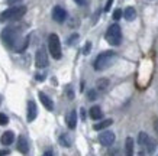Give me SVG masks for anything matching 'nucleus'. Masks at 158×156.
<instances>
[{
	"mask_svg": "<svg viewBox=\"0 0 158 156\" xmlns=\"http://www.w3.org/2000/svg\"><path fill=\"white\" fill-rule=\"evenodd\" d=\"M116 59V52L115 51H105L100 55H97L96 61H94V70L96 71H105L106 68H109Z\"/></svg>",
	"mask_w": 158,
	"mask_h": 156,
	"instance_id": "f257e3e1",
	"label": "nucleus"
},
{
	"mask_svg": "<svg viewBox=\"0 0 158 156\" xmlns=\"http://www.w3.org/2000/svg\"><path fill=\"white\" fill-rule=\"evenodd\" d=\"M18 38H19V32L16 28H5L2 30V35H0V39L3 41L7 48H16V43H18Z\"/></svg>",
	"mask_w": 158,
	"mask_h": 156,
	"instance_id": "f03ea898",
	"label": "nucleus"
},
{
	"mask_svg": "<svg viewBox=\"0 0 158 156\" xmlns=\"http://www.w3.org/2000/svg\"><path fill=\"white\" fill-rule=\"evenodd\" d=\"M106 41L110 43V45H113V46H118L120 45L122 42V29L118 23H113L110 25L107 30H106V35H105Z\"/></svg>",
	"mask_w": 158,
	"mask_h": 156,
	"instance_id": "7ed1b4c3",
	"label": "nucleus"
},
{
	"mask_svg": "<svg viewBox=\"0 0 158 156\" xmlns=\"http://www.w3.org/2000/svg\"><path fill=\"white\" fill-rule=\"evenodd\" d=\"M26 13V7L25 6H12L9 9H6L3 13L0 14V20H18L20 19L23 14Z\"/></svg>",
	"mask_w": 158,
	"mask_h": 156,
	"instance_id": "20e7f679",
	"label": "nucleus"
},
{
	"mask_svg": "<svg viewBox=\"0 0 158 156\" xmlns=\"http://www.w3.org/2000/svg\"><path fill=\"white\" fill-rule=\"evenodd\" d=\"M48 49L49 54L52 55L54 59H60L61 58V42H60V38L55 33H51L48 36Z\"/></svg>",
	"mask_w": 158,
	"mask_h": 156,
	"instance_id": "39448f33",
	"label": "nucleus"
},
{
	"mask_svg": "<svg viewBox=\"0 0 158 156\" xmlns=\"http://www.w3.org/2000/svg\"><path fill=\"white\" fill-rule=\"evenodd\" d=\"M35 65L39 70H44V68L48 66V55H47V51L44 48H39L35 54Z\"/></svg>",
	"mask_w": 158,
	"mask_h": 156,
	"instance_id": "423d86ee",
	"label": "nucleus"
},
{
	"mask_svg": "<svg viewBox=\"0 0 158 156\" xmlns=\"http://www.w3.org/2000/svg\"><path fill=\"white\" fill-rule=\"evenodd\" d=\"M99 142L103 146H112L115 143V133L110 132V130H106V132H102L99 134Z\"/></svg>",
	"mask_w": 158,
	"mask_h": 156,
	"instance_id": "0eeeda50",
	"label": "nucleus"
},
{
	"mask_svg": "<svg viewBox=\"0 0 158 156\" xmlns=\"http://www.w3.org/2000/svg\"><path fill=\"white\" fill-rule=\"evenodd\" d=\"M52 19L57 22V23H64L65 19H67V12L64 7L61 6H55L52 9Z\"/></svg>",
	"mask_w": 158,
	"mask_h": 156,
	"instance_id": "6e6552de",
	"label": "nucleus"
},
{
	"mask_svg": "<svg viewBox=\"0 0 158 156\" xmlns=\"http://www.w3.org/2000/svg\"><path fill=\"white\" fill-rule=\"evenodd\" d=\"M38 116V107H36V103L34 100H29L28 101V114H26V118L28 122H34Z\"/></svg>",
	"mask_w": 158,
	"mask_h": 156,
	"instance_id": "1a4fd4ad",
	"label": "nucleus"
},
{
	"mask_svg": "<svg viewBox=\"0 0 158 156\" xmlns=\"http://www.w3.org/2000/svg\"><path fill=\"white\" fill-rule=\"evenodd\" d=\"M38 97H39V100H41V103H42L44 107H45L47 110H49V111H52V110H54L52 100L49 98V97L45 94V93H42V91H39V93H38Z\"/></svg>",
	"mask_w": 158,
	"mask_h": 156,
	"instance_id": "9d476101",
	"label": "nucleus"
},
{
	"mask_svg": "<svg viewBox=\"0 0 158 156\" xmlns=\"http://www.w3.org/2000/svg\"><path fill=\"white\" fill-rule=\"evenodd\" d=\"M65 122H67L68 129H71V130L73 129H76V126H77V113H76V110H71V111L67 114Z\"/></svg>",
	"mask_w": 158,
	"mask_h": 156,
	"instance_id": "9b49d317",
	"label": "nucleus"
},
{
	"mask_svg": "<svg viewBox=\"0 0 158 156\" xmlns=\"http://www.w3.org/2000/svg\"><path fill=\"white\" fill-rule=\"evenodd\" d=\"M18 150H19L20 153H28L29 152V143L25 136L18 137Z\"/></svg>",
	"mask_w": 158,
	"mask_h": 156,
	"instance_id": "f8f14e48",
	"label": "nucleus"
},
{
	"mask_svg": "<svg viewBox=\"0 0 158 156\" xmlns=\"http://www.w3.org/2000/svg\"><path fill=\"white\" fill-rule=\"evenodd\" d=\"M15 140V133L13 132H5L3 134H2V139H0V142H2V145H5V146H9V145H12Z\"/></svg>",
	"mask_w": 158,
	"mask_h": 156,
	"instance_id": "ddd939ff",
	"label": "nucleus"
},
{
	"mask_svg": "<svg viewBox=\"0 0 158 156\" xmlns=\"http://www.w3.org/2000/svg\"><path fill=\"white\" fill-rule=\"evenodd\" d=\"M134 139L132 137H126L125 140V155L126 156H134Z\"/></svg>",
	"mask_w": 158,
	"mask_h": 156,
	"instance_id": "4468645a",
	"label": "nucleus"
},
{
	"mask_svg": "<svg viewBox=\"0 0 158 156\" xmlns=\"http://www.w3.org/2000/svg\"><path fill=\"white\" fill-rule=\"evenodd\" d=\"M89 113H90V117L93 118V120H100V118L103 117V111H102V109L99 106H93Z\"/></svg>",
	"mask_w": 158,
	"mask_h": 156,
	"instance_id": "2eb2a0df",
	"label": "nucleus"
},
{
	"mask_svg": "<svg viewBox=\"0 0 158 156\" xmlns=\"http://www.w3.org/2000/svg\"><path fill=\"white\" fill-rule=\"evenodd\" d=\"M123 18L128 20V22H132V20L136 18V12H135V9L132 7V6H129V7H126V9H125Z\"/></svg>",
	"mask_w": 158,
	"mask_h": 156,
	"instance_id": "dca6fc26",
	"label": "nucleus"
},
{
	"mask_svg": "<svg viewBox=\"0 0 158 156\" xmlns=\"http://www.w3.org/2000/svg\"><path fill=\"white\" fill-rule=\"evenodd\" d=\"M112 123H113V120H112V118H106V120H102L100 123L94 124V126H93V129L99 132V130H103V129L109 127V126H110V124H112Z\"/></svg>",
	"mask_w": 158,
	"mask_h": 156,
	"instance_id": "f3484780",
	"label": "nucleus"
},
{
	"mask_svg": "<svg viewBox=\"0 0 158 156\" xmlns=\"http://www.w3.org/2000/svg\"><path fill=\"white\" fill-rule=\"evenodd\" d=\"M110 85V81L107 78H100V80L97 81V90L102 91V93H105L107 88H109Z\"/></svg>",
	"mask_w": 158,
	"mask_h": 156,
	"instance_id": "a211bd4d",
	"label": "nucleus"
},
{
	"mask_svg": "<svg viewBox=\"0 0 158 156\" xmlns=\"http://www.w3.org/2000/svg\"><path fill=\"white\" fill-rule=\"evenodd\" d=\"M58 142H60V145L64 147H70L71 146V139H70V136L68 134H65V133H62L61 136L58 137Z\"/></svg>",
	"mask_w": 158,
	"mask_h": 156,
	"instance_id": "6ab92c4d",
	"label": "nucleus"
},
{
	"mask_svg": "<svg viewBox=\"0 0 158 156\" xmlns=\"http://www.w3.org/2000/svg\"><path fill=\"white\" fill-rule=\"evenodd\" d=\"M145 147H147L148 153H154V152H155V147H157V140L152 139V137H148V140L145 143Z\"/></svg>",
	"mask_w": 158,
	"mask_h": 156,
	"instance_id": "aec40b11",
	"label": "nucleus"
},
{
	"mask_svg": "<svg viewBox=\"0 0 158 156\" xmlns=\"http://www.w3.org/2000/svg\"><path fill=\"white\" fill-rule=\"evenodd\" d=\"M148 137H149V136H148V134H147L145 132H141V133L138 134V143L141 145V146H144L145 143H147V140H148Z\"/></svg>",
	"mask_w": 158,
	"mask_h": 156,
	"instance_id": "412c9836",
	"label": "nucleus"
},
{
	"mask_svg": "<svg viewBox=\"0 0 158 156\" xmlns=\"http://www.w3.org/2000/svg\"><path fill=\"white\" fill-rule=\"evenodd\" d=\"M28 43H29V36H26V38L20 42V45H18V46H16V51H18V52H23L25 49H26V46H28Z\"/></svg>",
	"mask_w": 158,
	"mask_h": 156,
	"instance_id": "4be33fe9",
	"label": "nucleus"
},
{
	"mask_svg": "<svg viewBox=\"0 0 158 156\" xmlns=\"http://www.w3.org/2000/svg\"><path fill=\"white\" fill-rule=\"evenodd\" d=\"M87 98L90 100V101H94V100L97 98V91L96 90H89V93H87Z\"/></svg>",
	"mask_w": 158,
	"mask_h": 156,
	"instance_id": "5701e85b",
	"label": "nucleus"
},
{
	"mask_svg": "<svg viewBox=\"0 0 158 156\" xmlns=\"http://www.w3.org/2000/svg\"><path fill=\"white\" fill-rule=\"evenodd\" d=\"M9 123V117L5 113H0V126H6Z\"/></svg>",
	"mask_w": 158,
	"mask_h": 156,
	"instance_id": "b1692460",
	"label": "nucleus"
},
{
	"mask_svg": "<svg viewBox=\"0 0 158 156\" xmlns=\"http://www.w3.org/2000/svg\"><path fill=\"white\" fill-rule=\"evenodd\" d=\"M120 18H122V10H120V9H116L115 12H113V19H115V20H119Z\"/></svg>",
	"mask_w": 158,
	"mask_h": 156,
	"instance_id": "393cba45",
	"label": "nucleus"
},
{
	"mask_svg": "<svg viewBox=\"0 0 158 156\" xmlns=\"http://www.w3.org/2000/svg\"><path fill=\"white\" fill-rule=\"evenodd\" d=\"M112 5H113V0H107V3H106V6H105V12H109Z\"/></svg>",
	"mask_w": 158,
	"mask_h": 156,
	"instance_id": "a878e982",
	"label": "nucleus"
},
{
	"mask_svg": "<svg viewBox=\"0 0 158 156\" xmlns=\"http://www.w3.org/2000/svg\"><path fill=\"white\" fill-rule=\"evenodd\" d=\"M77 39H78V35H77V33H74L71 38H68V45H71L74 41H77Z\"/></svg>",
	"mask_w": 158,
	"mask_h": 156,
	"instance_id": "bb28decb",
	"label": "nucleus"
},
{
	"mask_svg": "<svg viewBox=\"0 0 158 156\" xmlns=\"http://www.w3.org/2000/svg\"><path fill=\"white\" fill-rule=\"evenodd\" d=\"M22 0H7V3H9L10 6H15V5H18V3H20Z\"/></svg>",
	"mask_w": 158,
	"mask_h": 156,
	"instance_id": "cd10ccee",
	"label": "nucleus"
},
{
	"mask_svg": "<svg viewBox=\"0 0 158 156\" xmlns=\"http://www.w3.org/2000/svg\"><path fill=\"white\" fill-rule=\"evenodd\" d=\"M90 48H91V43H90V42H87V45L84 46V54H89V51H90Z\"/></svg>",
	"mask_w": 158,
	"mask_h": 156,
	"instance_id": "c85d7f7f",
	"label": "nucleus"
},
{
	"mask_svg": "<svg viewBox=\"0 0 158 156\" xmlns=\"http://www.w3.org/2000/svg\"><path fill=\"white\" fill-rule=\"evenodd\" d=\"M44 156H54V152L51 150V149H48V150H47L45 153H44Z\"/></svg>",
	"mask_w": 158,
	"mask_h": 156,
	"instance_id": "c756f323",
	"label": "nucleus"
},
{
	"mask_svg": "<svg viewBox=\"0 0 158 156\" xmlns=\"http://www.w3.org/2000/svg\"><path fill=\"white\" fill-rule=\"evenodd\" d=\"M154 130H155V133L158 134V118L155 120V122H154Z\"/></svg>",
	"mask_w": 158,
	"mask_h": 156,
	"instance_id": "7c9ffc66",
	"label": "nucleus"
},
{
	"mask_svg": "<svg viewBox=\"0 0 158 156\" xmlns=\"http://www.w3.org/2000/svg\"><path fill=\"white\" fill-rule=\"evenodd\" d=\"M110 156H122V153H120L119 150H113L112 153H110Z\"/></svg>",
	"mask_w": 158,
	"mask_h": 156,
	"instance_id": "2f4dec72",
	"label": "nucleus"
},
{
	"mask_svg": "<svg viewBox=\"0 0 158 156\" xmlns=\"http://www.w3.org/2000/svg\"><path fill=\"white\" fill-rule=\"evenodd\" d=\"M74 2H76L77 5H80V6H84V5H86V0H74Z\"/></svg>",
	"mask_w": 158,
	"mask_h": 156,
	"instance_id": "473e14b6",
	"label": "nucleus"
},
{
	"mask_svg": "<svg viewBox=\"0 0 158 156\" xmlns=\"http://www.w3.org/2000/svg\"><path fill=\"white\" fill-rule=\"evenodd\" d=\"M9 155V150L7 149H5V150H0V156H7Z\"/></svg>",
	"mask_w": 158,
	"mask_h": 156,
	"instance_id": "72a5a7b5",
	"label": "nucleus"
},
{
	"mask_svg": "<svg viewBox=\"0 0 158 156\" xmlns=\"http://www.w3.org/2000/svg\"><path fill=\"white\" fill-rule=\"evenodd\" d=\"M67 94H68V97H70V98H73V97H74V94H73V90L70 88V87H68V90H67Z\"/></svg>",
	"mask_w": 158,
	"mask_h": 156,
	"instance_id": "f704fd0d",
	"label": "nucleus"
},
{
	"mask_svg": "<svg viewBox=\"0 0 158 156\" xmlns=\"http://www.w3.org/2000/svg\"><path fill=\"white\" fill-rule=\"evenodd\" d=\"M80 113H81V118L84 120V118H86V111H84V109L80 110Z\"/></svg>",
	"mask_w": 158,
	"mask_h": 156,
	"instance_id": "c9c22d12",
	"label": "nucleus"
},
{
	"mask_svg": "<svg viewBox=\"0 0 158 156\" xmlns=\"http://www.w3.org/2000/svg\"><path fill=\"white\" fill-rule=\"evenodd\" d=\"M36 80H38V81H42L44 80V75H36Z\"/></svg>",
	"mask_w": 158,
	"mask_h": 156,
	"instance_id": "e433bc0d",
	"label": "nucleus"
},
{
	"mask_svg": "<svg viewBox=\"0 0 158 156\" xmlns=\"http://www.w3.org/2000/svg\"><path fill=\"white\" fill-rule=\"evenodd\" d=\"M138 156H145V152H144V150H139Z\"/></svg>",
	"mask_w": 158,
	"mask_h": 156,
	"instance_id": "4c0bfd02",
	"label": "nucleus"
},
{
	"mask_svg": "<svg viewBox=\"0 0 158 156\" xmlns=\"http://www.w3.org/2000/svg\"><path fill=\"white\" fill-rule=\"evenodd\" d=\"M0 103H2V98H0Z\"/></svg>",
	"mask_w": 158,
	"mask_h": 156,
	"instance_id": "58836bf2",
	"label": "nucleus"
},
{
	"mask_svg": "<svg viewBox=\"0 0 158 156\" xmlns=\"http://www.w3.org/2000/svg\"><path fill=\"white\" fill-rule=\"evenodd\" d=\"M157 156H158V155H157Z\"/></svg>",
	"mask_w": 158,
	"mask_h": 156,
	"instance_id": "ea45409f",
	"label": "nucleus"
}]
</instances>
